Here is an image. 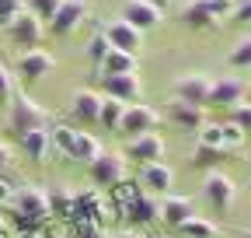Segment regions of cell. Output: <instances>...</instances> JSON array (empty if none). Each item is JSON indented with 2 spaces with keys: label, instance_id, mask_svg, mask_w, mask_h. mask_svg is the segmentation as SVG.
Masks as SVG:
<instances>
[{
  "label": "cell",
  "instance_id": "obj_1",
  "mask_svg": "<svg viewBox=\"0 0 251 238\" xmlns=\"http://www.w3.org/2000/svg\"><path fill=\"white\" fill-rule=\"evenodd\" d=\"M234 14V0H185L178 18L188 28H213Z\"/></svg>",
  "mask_w": 251,
  "mask_h": 238
},
{
  "label": "cell",
  "instance_id": "obj_2",
  "mask_svg": "<svg viewBox=\"0 0 251 238\" xmlns=\"http://www.w3.org/2000/svg\"><path fill=\"white\" fill-rule=\"evenodd\" d=\"M87 175H91V182H94V186L112 189L115 182H122V178H126V154L101 151L98 158H94V161L87 165Z\"/></svg>",
  "mask_w": 251,
  "mask_h": 238
},
{
  "label": "cell",
  "instance_id": "obj_3",
  "mask_svg": "<svg viewBox=\"0 0 251 238\" xmlns=\"http://www.w3.org/2000/svg\"><path fill=\"white\" fill-rule=\"evenodd\" d=\"M202 196L213 210H230V203L237 196V182L224 172H206V182H202Z\"/></svg>",
  "mask_w": 251,
  "mask_h": 238
},
{
  "label": "cell",
  "instance_id": "obj_4",
  "mask_svg": "<svg viewBox=\"0 0 251 238\" xmlns=\"http://www.w3.org/2000/svg\"><path fill=\"white\" fill-rule=\"evenodd\" d=\"M35 126H46V109H39L31 98H18L11 102V133L21 137L28 130H35Z\"/></svg>",
  "mask_w": 251,
  "mask_h": 238
},
{
  "label": "cell",
  "instance_id": "obj_5",
  "mask_svg": "<svg viewBox=\"0 0 251 238\" xmlns=\"http://www.w3.org/2000/svg\"><path fill=\"white\" fill-rule=\"evenodd\" d=\"M122 154L129 158V161H136V165L161 161V154H164V137H161V133H140V137H129V144H126Z\"/></svg>",
  "mask_w": 251,
  "mask_h": 238
},
{
  "label": "cell",
  "instance_id": "obj_6",
  "mask_svg": "<svg viewBox=\"0 0 251 238\" xmlns=\"http://www.w3.org/2000/svg\"><path fill=\"white\" fill-rule=\"evenodd\" d=\"M52 67H56V60H52L46 49H25V53L18 56V77H21L25 84H35V81L49 77Z\"/></svg>",
  "mask_w": 251,
  "mask_h": 238
},
{
  "label": "cell",
  "instance_id": "obj_7",
  "mask_svg": "<svg viewBox=\"0 0 251 238\" xmlns=\"http://www.w3.org/2000/svg\"><path fill=\"white\" fill-rule=\"evenodd\" d=\"M7 39H11L14 46H21V49H39V39H42V21L31 14V11H21V14L11 21V28H7Z\"/></svg>",
  "mask_w": 251,
  "mask_h": 238
},
{
  "label": "cell",
  "instance_id": "obj_8",
  "mask_svg": "<svg viewBox=\"0 0 251 238\" xmlns=\"http://www.w3.org/2000/svg\"><path fill=\"white\" fill-rule=\"evenodd\" d=\"M140 186H143L150 196H168L171 186H175V168L164 165V161L140 165Z\"/></svg>",
  "mask_w": 251,
  "mask_h": 238
},
{
  "label": "cell",
  "instance_id": "obj_9",
  "mask_svg": "<svg viewBox=\"0 0 251 238\" xmlns=\"http://www.w3.org/2000/svg\"><path fill=\"white\" fill-rule=\"evenodd\" d=\"M209 91H213V77H206V74H185V77L175 81V98L178 102L209 105Z\"/></svg>",
  "mask_w": 251,
  "mask_h": 238
},
{
  "label": "cell",
  "instance_id": "obj_10",
  "mask_svg": "<svg viewBox=\"0 0 251 238\" xmlns=\"http://www.w3.org/2000/svg\"><path fill=\"white\" fill-rule=\"evenodd\" d=\"M122 21H129L140 32H150L153 25H161V4H153V0H126Z\"/></svg>",
  "mask_w": 251,
  "mask_h": 238
},
{
  "label": "cell",
  "instance_id": "obj_11",
  "mask_svg": "<svg viewBox=\"0 0 251 238\" xmlns=\"http://www.w3.org/2000/svg\"><path fill=\"white\" fill-rule=\"evenodd\" d=\"M105 95L108 98H119L126 105H140L143 102V81L136 74H115V77H105Z\"/></svg>",
  "mask_w": 251,
  "mask_h": 238
},
{
  "label": "cell",
  "instance_id": "obj_12",
  "mask_svg": "<svg viewBox=\"0 0 251 238\" xmlns=\"http://www.w3.org/2000/svg\"><path fill=\"white\" fill-rule=\"evenodd\" d=\"M157 126V112L140 102V105H126V116H122V123H119V133L126 137H140V133H153Z\"/></svg>",
  "mask_w": 251,
  "mask_h": 238
},
{
  "label": "cell",
  "instance_id": "obj_13",
  "mask_svg": "<svg viewBox=\"0 0 251 238\" xmlns=\"http://www.w3.org/2000/svg\"><path fill=\"white\" fill-rule=\"evenodd\" d=\"M105 39L112 42V49H122V53H140V46H143V32L140 28H133L129 21H112L108 28H105Z\"/></svg>",
  "mask_w": 251,
  "mask_h": 238
},
{
  "label": "cell",
  "instance_id": "obj_14",
  "mask_svg": "<svg viewBox=\"0 0 251 238\" xmlns=\"http://www.w3.org/2000/svg\"><path fill=\"white\" fill-rule=\"evenodd\" d=\"M101 98L98 91H74V102H70V116L84 126H98V116H101Z\"/></svg>",
  "mask_w": 251,
  "mask_h": 238
},
{
  "label": "cell",
  "instance_id": "obj_15",
  "mask_svg": "<svg viewBox=\"0 0 251 238\" xmlns=\"http://www.w3.org/2000/svg\"><path fill=\"white\" fill-rule=\"evenodd\" d=\"M84 18H87V4H84V0H63L56 18L49 21V28H52V35H70Z\"/></svg>",
  "mask_w": 251,
  "mask_h": 238
},
{
  "label": "cell",
  "instance_id": "obj_16",
  "mask_svg": "<svg viewBox=\"0 0 251 238\" xmlns=\"http://www.w3.org/2000/svg\"><path fill=\"white\" fill-rule=\"evenodd\" d=\"M18 144H21V151H25V158H28V161L42 165V161L49 158V151H52V133H49L46 126H35V130L21 133V137H18Z\"/></svg>",
  "mask_w": 251,
  "mask_h": 238
},
{
  "label": "cell",
  "instance_id": "obj_17",
  "mask_svg": "<svg viewBox=\"0 0 251 238\" xmlns=\"http://www.w3.org/2000/svg\"><path fill=\"white\" fill-rule=\"evenodd\" d=\"M244 91H248V84L241 81V77H220V81H213V91H209V105H241V98H244Z\"/></svg>",
  "mask_w": 251,
  "mask_h": 238
},
{
  "label": "cell",
  "instance_id": "obj_18",
  "mask_svg": "<svg viewBox=\"0 0 251 238\" xmlns=\"http://www.w3.org/2000/svg\"><path fill=\"white\" fill-rule=\"evenodd\" d=\"M188 217H196L192 200H185V196H171V193L161 200V221H164L168 228H175V231H178Z\"/></svg>",
  "mask_w": 251,
  "mask_h": 238
},
{
  "label": "cell",
  "instance_id": "obj_19",
  "mask_svg": "<svg viewBox=\"0 0 251 238\" xmlns=\"http://www.w3.org/2000/svg\"><path fill=\"white\" fill-rule=\"evenodd\" d=\"M126 217H129L133 224H153V221H161V200L150 196L147 189L126 207Z\"/></svg>",
  "mask_w": 251,
  "mask_h": 238
},
{
  "label": "cell",
  "instance_id": "obj_20",
  "mask_svg": "<svg viewBox=\"0 0 251 238\" xmlns=\"http://www.w3.org/2000/svg\"><path fill=\"white\" fill-rule=\"evenodd\" d=\"M168 119L175 126H181V130H199L206 119H202V105H192V102H171L168 105Z\"/></svg>",
  "mask_w": 251,
  "mask_h": 238
},
{
  "label": "cell",
  "instance_id": "obj_21",
  "mask_svg": "<svg viewBox=\"0 0 251 238\" xmlns=\"http://www.w3.org/2000/svg\"><path fill=\"white\" fill-rule=\"evenodd\" d=\"M101 77H115V74H136V56L122 53V49H108V56L101 60V67H94Z\"/></svg>",
  "mask_w": 251,
  "mask_h": 238
},
{
  "label": "cell",
  "instance_id": "obj_22",
  "mask_svg": "<svg viewBox=\"0 0 251 238\" xmlns=\"http://www.w3.org/2000/svg\"><path fill=\"white\" fill-rule=\"evenodd\" d=\"M224 161H227V147H206V144H196V154H192V165H196V168L216 172Z\"/></svg>",
  "mask_w": 251,
  "mask_h": 238
},
{
  "label": "cell",
  "instance_id": "obj_23",
  "mask_svg": "<svg viewBox=\"0 0 251 238\" xmlns=\"http://www.w3.org/2000/svg\"><path fill=\"white\" fill-rule=\"evenodd\" d=\"M101 154V144L94 140L91 133H84V130H77V144H74V158L70 161H80V165H91L94 158Z\"/></svg>",
  "mask_w": 251,
  "mask_h": 238
},
{
  "label": "cell",
  "instance_id": "obj_24",
  "mask_svg": "<svg viewBox=\"0 0 251 238\" xmlns=\"http://www.w3.org/2000/svg\"><path fill=\"white\" fill-rule=\"evenodd\" d=\"M122 116H126V102H119V98H101V116H98V126H105V130H119V123H122Z\"/></svg>",
  "mask_w": 251,
  "mask_h": 238
},
{
  "label": "cell",
  "instance_id": "obj_25",
  "mask_svg": "<svg viewBox=\"0 0 251 238\" xmlns=\"http://www.w3.org/2000/svg\"><path fill=\"white\" fill-rule=\"evenodd\" d=\"M52 133V147L63 154V158H74V144H77V130L74 126H59L56 123V130H49Z\"/></svg>",
  "mask_w": 251,
  "mask_h": 238
},
{
  "label": "cell",
  "instance_id": "obj_26",
  "mask_svg": "<svg viewBox=\"0 0 251 238\" xmlns=\"http://www.w3.org/2000/svg\"><path fill=\"white\" fill-rule=\"evenodd\" d=\"M178 231H181L185 238H216V224L206 221V217H188Z\"/></svg>",
  "mask_w": 251,
  "mask_h": 238
},
{
  "label": "cell",
  "instance_id": "obj_27",
  "mask_svg": "<svg viewBox=\"0 0 251 238\" xmlns=\"http://www.w3.org/2000/svg\"><path fill=\"white\" fill-rule=\"evenodd\" d=\"M59 4H63V0H28V7H25V11H31V14H35V18L46 25V21H52V18H56Z\"/></svg>",
  "mask_w": 251,
  "mask_h": 238
},
{
  "label": "cell",
  "instance_id": "obj_28",
  "mask_svg": "<svg viewBox=\"0 0 251 238\" xmlns=\"http://www.w3.org/2000/svg\"><path fill=\"white\" fill-rule=\"evenodd\" d=\"M199 144H206V147H224V123H202V126H199Z\"/></svg>",
  "mask_w": 251,
  "mask_h": 238
},
{
  "label": "cell",
  "instance_id": "obj_29",
  "mask_svg": "<svg viewBox=\"0 0 251 238\" xmlns=\"http://www.w3.org/2000/svg\"><path fill=\"white\" fill-rule=\"evenodd\" d=\"M230 67H237V70H251V39H241V42L230 49Z\"/></svg>",
  "mask_w": 251,
  "mask_h": 238
},
{
  "label": "cell",
  "instance_id": "obj_30",
  "mask_svg": "<svg viewBox=\"0 0 251 238\" xmlns=\"http://www.w3.org/2000/svg\"><path fill=\"white\" fill-rule=\"evenodd\" d=\"M108 49H112V42L105 39V32H101V35H94V39L87 42V60H91L94 67H101V60L108 56Z\"/></svg>",
  "mask_w": 251,
  "mask_h": 238
},
{
  "label": "cell",
  "instance_id": "obj_31",
  "mask_svg": "<svg viewBox=\"0 0 251 238\" xmlns=\"http://www.w3.org/2000/svg\"><path fill=\"white\" fill-rule=\"evenodd\" d=\"M11 102H14V77L0 63V109H11Z\"/></svg>",
  "mask_w": 251,
  "mask_h": 238
},
{
  "label": "cell",
  "instance_id": "obj_32",
  "mask_svg": "<svg viewBox=\"0 0 251 238\" xmlns=\"http://www.w3.org/2000/svg\"><path fill=\"white\" fill-rule=\"evenodd\" d=\"M21 11H25V4H21V0H0V28L7 32V28H11V21H14Z\"/></svg>",
  "mask_w": 251,
  "mask_h": 238
},
{
  "label": "cell",
  "instance_id": "obj_33",
  "mask_svg": "<svg viewBox=\"0 0 251 238\" xmlns=\"http://www.w3.org/2000/svg\"><path fill=\"white\" fill-rule=\"evenodd\" d=\"M49 210L59 214V217H70V210H74V193H52V196H49Z\"/></svg>",
  "mask_w": 251,
  "mask_h": 238
},
{
  "label": "cell",
  "instance_id": "obj_34",
  "mask_svg": "<svg viewBox=\"0 0 251 238\" xmlns=\"http://www.w3.org/2000/svg\"><path fill=\"white\" fill-rule=\"evenodd\" d=\"M74 238H101V224L98 221H70Z\"/></svg>",
  "mask_w": 251,
  "mask_h": 238
},
{
  "label": "cell",
  "instance_id": "obj_35",
  "mask_svg": "<svg viewBox=\"0 0 251 238\" xmlns=\"http://www.w3.org/2000/svg\"><path fill=\"white\" fill-rule=\"evenodd\" d=\"M244 130L237 126V123H224V147H227V151H234V147H241L244 144Z\"/></svg>",
  "mask_w": 251,
  "mask_h": 238
},
{
  "label": "cell",
  "instance_id": "obj_36",
  "mask_svg": "<svg viewBox=\"0 0 251 238\" xmlns=\"http://www.w3.org/2000/svg\"><path fill=\"white\" fill-rule=\"evenodd\" d=\"M230 123H237L244 133H251V102H241V105H234V112H230Z\"/></svg>",
  "mask_w": 251,
  "mask_h": 238
},
{
  "label": "cell",
  "instance_id": "obj_37",
  "mask_svg": "<svg viewBox=\"0 0 251 238\" xmlns=\"http://www.w3.org/2000/svg\"><path fill=\"white\" fill-rule=\"evenodd\" d=\"M237 25H248L251 21V0H237V4H234V14H230Z\"/></svg>",
  "mask_w": 251,
  "mask_h": 238
},
{
  "label": "cell",
  "instance_id": "obj_38",
  "mask_svg": "<svg viewBox=\"0 0 251 238\" xmlns=\"http://www.w3.org/2000/svg\"><path fill=\"white\" fill-rule=\"evenodd\" d=\"M14 200V186L7 182V178H0V207H7Z\"/></svg>",
  "mask_w": 251,
  "mask_h": 238
},
{
  "label": "cell",
  "instance_id": "obj_39",
  "mask_svg": "<svg viewBox=\"0 0 251 238\" xmlns=\"http://www.w3.org/2000/svg\"><path fill=\"white\" fill-rule=\"evenodd\" d=\"M7 165H11V147L0 140V168H7Z\"/></svg>",
  "mask_w": 251,
  "mask_h": 238
},
{
  "label": "cell",
  "instance_id": "obj_40",
  "mask_svg": "<svg viewBox=\"0 0 251 238\" xmlns=\"http://www.w3.org/2000/svg\"><path fill=\"white\" fill-rule=\"evenodd\" d=\"M112 238H143V235H136V231H119V235H112Z\"/></svg>",
  "mask_w": 251,
  "mask_h": 238
},
{
  "label": "cell",
  "instance_id": "obj_41",
  "mask_svg": "<svg viewBox=\"0 0 251 238\" xmlns=\"http://www.w3.org/2000/svg\"><path fill=\"white\" fill-rule=\"evenodd\" d=\"M0 235H11V228L4 224V217H0Z\"/></svg>",
  "mask_w": 251,
  "mask_h": 238
},
{
  "label": "cell",
  "instance_id": "obj_42",
  "mask_svg": "<svg viewBox=\"0 0 251 238\" xmlns=\"http://www.w3.org/2000/svg\"><path fill=\"white\" fill-rule=\"evenodd\" d=\"M241 238H251V228H248V231H244V235H241Z\"/></svg>",
  "mask_w": 251,
  "mask_h": 238
},
{
  "label": "cell",
  "instance_id": "obj_43",
  "mask_svg": "<svg viewBox=\"0 0 251 238\" xmlns=\"http://www.w3.org/2000/svg\"><path fill=\"white\" fill-rule=\"evenodd\" d=\"M21 238H39V235H21Z\"/></svg>",
  "mask_w": 251,
  "mask_h": 238
},
{
  "label": "cell",
  "instance_id": "obj_44",
  "mask_svg": "<svg viewBox=\"0 0 251 238\" xmlns=\"http://www.w3.org/2000/svg\"><path fill=\"white\" fill-rule=\"evenodd\" d=\"M0 238H14V235H0Z\"/></svg>",
  "mask_w": 251,
  "mask_h": 238
},
{
  "label": "cell",
  "instance_id": "obj_45",
  "mask_svg": "<svg viewBox=\"0 0 251 238\" xmlns=\"http://www.w3.org/2000/svg\"><path fill=\"white\" fill-rule=\"evenodd\" d=\"M234 4H237V0H234Z\"/></svg>",
  "mask_w": 251,
  "mask_h": 238
},
{
  "label": "cell",
  "instance_id": "obj_46",
  "mask_svg": "<svg viewBox=\"0 0 251 238\" xmlns=\"http://www.w3.org/2000/svg\"><path fill=\"white\" fill-rule=\"evenodd\" d=\"M164 238H168V235H164Z\"/></svg>",
  "mask_w": 251,
  "mask_h": 238
}]
</instances>
